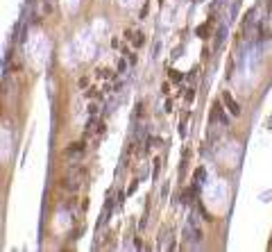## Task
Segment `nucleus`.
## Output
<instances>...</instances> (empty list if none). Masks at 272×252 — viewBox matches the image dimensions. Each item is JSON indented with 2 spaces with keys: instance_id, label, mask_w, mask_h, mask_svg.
Returning a JSON list of instances; mask_svg holds the SVG:
<instances>
[{
  "instance_id": "obj_1",
  "label": "nucleus",
  "mask_w": 272,
  "mask_h": 252,
  "mask_svg": "<svg viewBox=\"0 0 272 252\" xmlns=\"http://www.w3.org/2000/svg\"><path fill=\"white\" fill-rule=\"evenodd\" d=\"M222 102L227 105V109H229L231 116H238V114H240V105H238L234 98H231V93H227V91L222 93Z\"/></svg>"
},
{
  "instance_id": "obj_2",
  "label": "nucleus",
  "mask_w": 272,
  "mask_h": 252,
  "mask_svg": "<svg viewBox=\"0 0 272 252\" xmlns=\"http://www.w3.org/2000/svg\"><path fill=\"white\" fill-rule=\"evenodd\" d=\"M209 32H211V21H209V23H204V25H200L197 30H195V34H197L200 39H207Z\"/></svg>"
},
{
  "instance_id": "obj_3",
  "label": "nucleus",
  "mask_w": 272,
  "mask_h": 252,
  "mask_svg": "<svg viewBox=\"0 0 272 252\" xmlns=\"http://www.w3.org/2000/svg\"><path fill=\"white\" fill-rule=\"evenodd\" d=\"M82 150H84V141H75L68 145V154H80Z\"/></svg>"
},
{
  "instance_id": "obj_4",
  "label": "nucleus",
  "mask_w": 272,
  "mask_h": 252,
  "mask_svg": "<svg viewBox=\"0 0 272 252\" xmlns=\"http://www.w3.org/2000/svg\"><path fill=\"white\" fill-rule=\"evenodd\" d=\"M143 43H145V34H143V32H136V34H134V46L141 48Z\"/></svg>"
},
{
  "instance_id": "obj_5",
  "label": "nucleus",
  "mask_w": 272,
  "mask_h": 252,
  "mask_svg": "<svg viewBox=\"0 0 272 252\" xmlns=\"http://www.w3.org/2000/svg\"><path fill=\"white\" fill-rule=\"evenodd\" d=\"M170 80H172V82H181V73L175 71V68H170Z\"/></svg>"
},
{
  "instance_id": "obj_6",
  "label": "nucleus",
  "mask_w": 272,
  "mask_h": 252,
  "mask_svg": "<svg viewBox=\"0 0 272 252\" xmlns=\"http://www.w3.org/2000/svg\"><path fill=\"white\" fill-rule=\"evenodd\" d=\"M204 177H207L204 168H197V170H195V182H200V180H204Z\"/></svg>"
},
{
  "instance_id": "obj_7",
  "label": "nucleus",
  "mask_w": 272,
  "mask_h": 252,
  "mask_svg": "<svg viewBox=\"0 0 272 252\" xmlns=\"http://www.w3.org/2000/svg\"><path fill=\"white\" fill-rule=\"evenodd\" d=\"M193 98H195V91H193V89H188V91H186V100H188V102H193Z\"/></svg>"
},
{
  "instance_id": "obj_8",
  "label": "nucleus",
  "mask_w": 272,
  "mask_h": 252,
  "mask_svg": "<svg viewBox=\"0 0 272 252\" xmlns=\"http://www.w3.org/2000/svg\"><path fill=\"white\" fill-rule=\"evenodd\" d=\"M125 68H127V62H125V59H120V62H118V71H120V73H123V71H125Z\"/></svg>"
},
{
  "instance_id": "obj_9",
  "label": "nucleus",
  "mask_w": 272,
  "mask_h": 252,
  "mask_svg": "<svg viewBox=\"0 0 272 252\" xmlns=\"http://www.w3.org/2000/svg\"><path fill=\"white\" fill-rule=\"evenodd\" d=\"M136 116H143V102L136 105Z\"/></svg>"
},
{
  "instance_id": "obj_10",
  "label": "nucleus",
  "mask_w": 272,
  "mask_h": 252,
  "mask_svg": "<svg viewBox=\"0 0 272 252\" xmlns=\"http://www.w3.org/2000/svg\"><path fill=\"white\" fill-rule=\"evenodd\" d=\"M93 95H98V91H95V89H89V91H86V98H93Z\"/></svg>"
},
{
  "instance_id": "obj_11",
  "label": "nucleus",
  "mask_w": 272,
  "mask_h": 252,
  "mask_svg": "<svg viewBox=\"0 0 272 252\" xmlns=\"http://www.w3.org/2000/svg\"><path fill=\"white\" fill-rule=\"evenodd\" d=\"M95 111H98V107H95V105H89V114L95 116Z\"/></svg>"
},
{
  "instance_id": "obj_12",
  "label": "nucleus",
  "mask_w": 272,
  "mask_h": 252,
  "mask_svg": "<svg viewBox=\"0 0 272 252\" xmlns=\"http://www.w3.org/2000/svg\"><path fill=\"white\" fill-rule=\"evenodd\" d=\"M148 12H150V9H148V5H145V7L141 9V18H145V16H148Z\"/></svg>"
},
{
  "instance_id": "obj_13",
  "label": "nucleus",
  "mask_w": 272,
  "mask_h": 252,
  "mask_svg": "<svg viewBox=\"0 0 272 252\" xmlns=\"http://www.w3.org/2000/svg\"><path fill=\"white\" fill-rule=\"evenodd\" d=\"M161 91H163V93H168V91H170V84H168V82H163V86H161Z\"/></svg>"
},
{
  "instance_id": "obj_14",
  "label": "nucleus",
  "mask_w": 272,
  "mask_h": 252,
  "mask_svg": "<svg viewBox=\"0 0 272 252\" xmlns=\"http://www.w3.org/2000/svg\"><path fill=\"white\" fill-rule=\"evenodd\" d=\"M80 86H89V77H82V80H80Z\"/></svg>"
},
{
  "instance_id": "obj_15",
  "label": "nucleus",
  "mask_w": 272,
  "mask_h": 252,
  "mask_svg": "<svg viewBox=\"0 0 272 252\" xmlns=\"http://www.w3.org/2000/svg\"><path fill=\"white\" fill-rule=\"evenodd\" d=\"M104 130H107V125H104V123H98V132H100V134H102V132H104Z\"/></svg>"
},
{
  "instance_id": "obj_16",
  "label": "nucleus",
  "mask_w": 272,
  "mask_h": 252,
  "mask_svg": "<svg viewBox=\"0 0 272 252\" xmlns=\"http://www.w3.org/2000/svg\"><path fill=\"white\" fill-rule=\"evenodd\" d=\"M134 191H136V182H134V184H132V186L127 189V196H132V193H134Z\"/></svg>"
},
{
  "instance_id": "obj_17",
  "label": "nucleus",
  "mask_w": 272,
  "mask_h": 252,
  "mask_svg": "<svg viewBox=\"0 0 272 252\" xmlns=\"http://www.w3.org/2000/svg\"><path fill=\"white\" fill-rule=\"evenodd\" d=\"M127 57H129V64H136V55H134V52H129Z\"/></svg>"
}]
</instances>
